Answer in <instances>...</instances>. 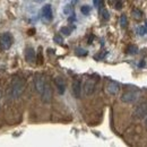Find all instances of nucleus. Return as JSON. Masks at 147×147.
<instances>
[{
    "mask_svg": "<svg viewBox=\"0 0 147 147\" xmlns=\"http://www.w3.org/2000/svg\"><path fill=\"white\" fill-rule=\"evenodd\" d=\"M101 14H102V17L104 19H108L110 18V16H109V11L107 10V9H103V10H101Z\"/></svg>",
    "mask_w": 147,
    "mask_h": 147,
    "instance_id": "412c9836",
    "label": "nucleus"
},
{
    "mask_svg": "<svg viewBox=\"0 0 147 147\" xmlns=\"http://www.w3.org/2000/svg\"><path fill=\"white\" fill-rule=\"evenodd\" d=\"M55 41L57 42V43H59V44H61V43H62V38H61L60 36H58V35L55 36Z\"/></svg>",
    "mask_w": 147,
    "mask_h": 147,
    "instance_id": "5701e85b",
    "label": "nucleus"
},
{
    "mask_svg": "<svg viewBox=\"0 0 147 147\" xmlns=\"http://www.w3.org/2000/svg\"><path fill=\"white\" fill-rule=\"evenodd\" d=\"M109 1H110V3H113V2H114V0H109Z\"/></svg>",
    "mask_w": 147,
    "mask_h": 147,
    "instance_id": "c85d7f7f",
    "label": "nucleus"
},
{
    "mask_svg": "<svg viewBox=\"0 0 147 147\" xmlns=\"http://www.w3.org/2000/svg\"><path fill=\"white\" fill-rule=\"evenodd\" d=\"M132 17L135 19H140L143 17V13L139 9H134L132 10Z\"/></svg>",
    "mask_w": 147,
    "mask_h": 147,
    "instance_id": "ddd939ff",
    "label": "nucleus"
},
{
    "mask_svg": "<svg viewBox=\"0 0 147 147\" xmlns=\"http://www.w3.org/2000/svg\"><path fill=\"white\" fill-rule=\"evenodd\" d=\"M95 85H96V82H95L94 79H88V80H86L85 84H84V87H83L85 95H87V96L92 95L93 93H94V91H95Z\"/></svg>",
    "mask_w": 147,
    "mask_h": 147,
    "instance_id": "0eeeda50",
    "label": "nucleus"
},
{
    "mask_svg": "<svg viewBox=\"0 0 147 147\" xmlns=\"http://www.w3.org/2000/svg\"><path fill=\"white\" fill-rule=\"evenodd\" d=\"M73 93H74V96L76 98H79L80 97V94H82V84H80L79 80H74Z\"/></svg>",
    "mask_w": 147,
    "mask_h": 147,
    "instance_id": "f8f14e48",
    "label": "nucleus"
},
{
    "mask_svg": "<svg viewBox=\"0 0 147 147\" xmlns=\"http://www.w3.org/2000/svg\"><path fill=\"white\" fill-rule=\"evenodd\" d=\"M25 91V80L20 77H15L9 86V96L13 100L19 98Z\"/></svg>",
    "mask_w": 147,
    "mask_h": 147,
    "instance_id": "f257e3e1",
    "label": "nucleus"
},
{
    "mask_svg": "<svg viewBox=\"0 0 147 147\" xmlns=\"http://www.w3.org/2000/svg\"><path fill=\"white\" fill-rule=\"evenodd\" d=\"M127 16L126 15H121V17H120V26L121 27H127Z\"/></svg>",
    "mask_w": 147,
    "mask_h": 147,
    "instance_id": "f3484780",
    "label": "nucleus"
},
{
    "mask_svg": "<svg viewBox=\"0 0 147 147\" xmlns=\"http://www.w3.org/2000/svg\"><path fill=\"white\" fill-rule=\"evenodd\" d=\"M119 90H120V86L118 83L115 82H110L108 85H107V91L109 94L111 95H117L119 93Z\"/></svg>",
    "mask_w": 147,
    "mask_h": 147,
    "instance_id": "9d476101",
    "label": "nucleus"
},
{
    "mask_svg": "<svg viewBox=\"0 0 147 147\" xmlns=\"http://www.w3.org/2000/svg\"><path fill=\"white\" fill-rule=\"evenodd\" d=\"M127 51H128L129 55H137L138 53V48L136 45H129Z\"/></svg>",
    "mask_w": 147,
    "mask_h": 147,
    "instance_id": "4468645a",
    "label": "nucleus"
},
{
    "mask_svg": "<svg viewBox=\"0 0 147 147\" xmlns=\"http://www.w3.org/2000/svg\"><path fill=\"white\" fill-rule=\"evenodd\" d=\"M138 33H139V35H145L147 33L146 26H140V27L138 28Z\"/></svg>",
    "mask_w": 147,
    "mask_h": 147,
    "instance_id": "aec40b11",
    "label": "nucleus"
},
{
    "mask_svg": "<svg viewBox=\"0 0 147 147\" xmlns=\"http://www.w3.org/2000/svg\"><path fill=\"white\" fill-rule=\"evenodd\" d=\"M44 85H45V80L43 78L42 75H35V78H34V86H35V90L38 94L43 92V88H44Z\"/></svg>",
    "mask_w": 147,
    "mask_h": 147,
    "instance_id": "423d86ee",
    "label": "nucleus"
},
{
    "mask_svg": "<svg viewBox=\"0 0 147 147\" xmlns=\"http://www.w3.org/2000/svg\"><path fill=\"white\" fill-rule=\"evenodd\" d=\"M41 14H42V17L47 22H50L52 19V8H51V6L50 5L43 6V8L41 9Z\"/></svg>",
    "mask_w": 147,
    "mask_h": 147,
    "instance_id": "6e6552de",
    "label": "nucleus"
},
{
    "mask_svg": "<svg viewBox=\"0 0 147 147\" xmlns=\"http://www.w3.org/2000/svg\"><path fill=\"white\" fill-rule=\"evenodd\" d=\"M13 44V36L10 33H3L0 37V49L2 51H7L10 49Z\"/></svg>",
    "mask_w": 147,
    "mask_h": 147,
    "instance_id": "f03ea898",
    "label": "nucleus"
},
{
    "mask_svg": "<svg viewBox=\"0 0 147 147\" xmlns=\"http://www.w3.org/2000/svg\"><path fill=\"white\" fill-rule=\"evenodd\" d=\"M25 60L30 63L35 62L36 60V55H35V51L33 48H26L25 49Z\"/></svg>",
    "mask_w": 147,
    "mask_h": 147,
    "instance_id": "1a4fd4ad",
    "label": "nucleus"
},
{
    "mask_svg": "<svg viewBox=\"0 0 147 147\" xmlns=\"http://www.w3.org/2000/svg\"><path fill=\"white\" fill-rule=\"evenodd\" d=\"M1 98H2V92H1V90H0V102H1Z\"/></svg>",
    "mask_w": 147,
    "mask_h": 147,
    "instance_id": "bb28decb",
    "label": "nucleus"
},
{
    "mask_svg": "<svg viewBox=\"0 0 147 147\" xmlns=\"http://www.w3.org/2000/svg\"><path fill=\"white\" fill-rule=\"evenodd\" d=\"M40 95H41V100L43 101V103L49 104L52 101V90H51V86H50L49 83H45L43 92L41 93Z\"/></svg>",
    "mask_w": 147,
    "mask_h": 147,
    "instance_id": "7ed1b4c3",
    "label": "nucleus"
},
{
    "mask_svg": "<svg viewBox=\"0 0 147 147\" xmlns=\"http://www.w3.org/2000/svg\"><path fill=\"white\" fill-rule=\"evenodd\" d=\"M145 127L147 128V117L145 118Z\"/></svg>",
    "mask_w": 147,
    "mask_h": 147,
    "instance_id": "cd10ccee",
    "label": "nucleus"
},
{
    "mask_svg": "<svg viewBox=\"0 0 147 147\" xmlns=\"http://www.w3.org/2000/svg\"><path fill=\"white\" fill-rule=\"evenodd\" d=\"M121 7H122V6H121V2H120V1H117V3H115V8H117V9H121Z\"/></svg>",
    "mask_w": 147,
    "mask_h": 147,
    "instance_id": "b1692460",
    "label": "nucleus"
},
{
    "mask_svg": "<svg viewBox=\"0 0 147 147\" xmlns=\"http://www.w3.org/2000/svg\"><path fill=\"white\" fill-rule=\"evenodd\" d=\"M80 11H82L84 15H88L90 11H91V8H90L88 6H83V7L80 8Z\"/></svg>",
    "mask_w": 147,
    "mask_h": 147,
    "instance_id": "6ab92c4d",
    "label": "nucleus"
},
{
    "mask_svg": "<svg viewBox=\"0 0 147 147\" xmlns=\"http://www.w3.org/2000/svg\"><path fill=\"white\" fill-rule=\"evenodd\" d=\"M76 55L83 57V55H87V51H86V50H83V49H77V50H76Z\"/></svg>",
    "mask_w": 147,
    "mask_h": 147,
    "instance_id": "4be33fe9",
    "label": "nucleus"
},
{
    "mask_svg": "<svg viewBox=\"0 0 147 147\" xmlns=\"http://www.w3.org/2000/svg\"><path fill=\"white\" fill-rule=\"evenodd\" d=\"M94 2V6L97 7L100 10H102V7H103V0H93Z\"/></svg>",
    "mask_w": 147,
    "mask_h": 147,
    "instance_id": "a211bd4d",
    "label": "nucleus"
},
{
    "mask_svg": "<svg viewBox=\"0 0 147 147\" xmlns=\"http://www.w3.org/2000/svg\"><path fill=\"white\" fill-rule=\"evenodd\" d=\"M144 66H145V62H140L139 63V67H144Z\"/></svg>",
    "mask_w": 147,
    "mask_h": 147,
    "instance_id": "a878e982",
    "label": "nucleus"
},
{
    "mask_svg": "<svg viewBox=\"0 0 147 147\" xmlns=\"http://www.w3.org/2000/svg\"><path fill=\"white\" fill-rule=\"evenodd\" d=\"M60 33H61L62 35H65V36H68V35H70V33H71V30H70L69 27H61V30H60Z\"/></svg>",
    "mask_w": 147,
    "mask_h": 147,
    "instance_id": "dca6fc26",
    "label": "nucleus"
},
{
    "mask_svg": "<svg viewBox=\"0 0 147 147\" xmlns=\"http://www.w3.org/2000/svg\"><path fill=\"white\" fill-rule=\"evenodd\" d=\"M134 115L137 119H144L147 117V103H143L140 105H138L135 111H134Z\"/></svg>",
    "mask_w": 147,
    "mask_h": 147,
    "instance_id": "39448f33",
    "label": "nucleus"
},
{
    "mask_svg": "<svg viewBox=\"0 0 147 147\" xmlns=\"http://www.w3.org/2000/svg\"><path fill=\"white\" fill-rule=\"evenodd\" d=\"M34 2H37V3H41V2H43L44 0H33Z\"/></svg>",
    "mask_w": 147,
    "mask_h": 147,
    "instance_id": "393cba45",
    "label": "nucleus"
},
{
    "mask_svg": "<svg viewBox=\"0 0 147 147\" xmlns=\"http://www.w3.org/2000/svg\"><path fill=\"white\" fill-rule=\"evenodd\" d=\"M55 83L57 88H58L59 94H63V93H65V90H66V83H65L63 78H61V77H57V78L55 79Z\"/></svg>",
    "mask_w": 147,
    "mask_h": 147,
    "instance_id": "9b49d317",
    "label": "nucleus"
},
{
    "mask_svg": "<svg viewBox=\"0 0 147 147\" xmlns=\"http://www.w3.org/2000/svg\"><path fill=\"white\" fill-rule=\"evenodd\" d=\"M138 98H139V94L137 92H132V91L125 92L121 95V101L125 103H135L137 102Z\"/></svg>",
    "mask_w": 147,
    "mask_h": 147,
    "instance_id": "20e7f679",
    "label": "nucleus"
},
{
    "mask_svg": "<svg viewBox=\"0 0 147 147\" xmlns=\"http://www.w3.org/2000/svg\"><path fill=\"white\" fill-rule=\"evenodd\" d=\"M73 13V7H71V5H66L65 7H63V14L65 15H70Z\"/></svg>",
    "mask_w": 147,
    "mask_h": 147,
    "instance_id": "2eb2a0df",
    "label": "nucleus"
}]
</instances>
